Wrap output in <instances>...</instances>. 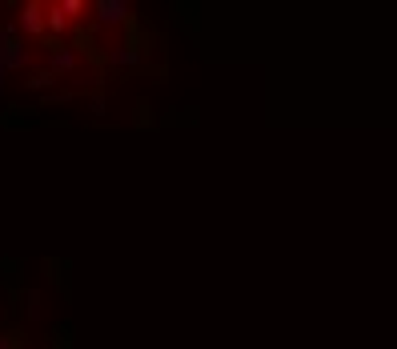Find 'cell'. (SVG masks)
<instances>
[{
    "label": "cell",
    "mask_w": 397,
    "mask_h": 349,
    "mask_svg": "<svg viewBox=\"0 0 397 349\" xmlns=\"http://www.w3.org/2000/svg\"><path fill=\"white\" fill-rule=\"evenodd\" d=\"M0 349H12V341H8V337H0Z\"/></svg>",
    "instance_id": "9"
},
{
    "label": "cell",
    "mask_w": 397,
    "mask_h": 349,
    "mask_svg": "<svg viewBox=\"0 0 397 349\" xmlns=\"http://www.w3.org/2000/svg\"><path fill=\"white\" fill-rule=\"evenodd\" d=\"M45 4H36V0H28V4H24L21 8V28L24 32H28V36H45L48 28H45Z\"/></svg>",
    "instance_id": "2"
},
{
    "label": "cell",
    "mask_w": 397,
    "mask_h": 349,
    "mask_svg": "<svg viewBox=\"0 0 397 349\" xmlns=\"http://www.w3.org/2000/svg\"><path fill=\"white\" fill-rule=\"evenodd\" d=\"M93 12H96V21H100V24H125L129 4H125V0H96Z\"/></svg>",
    "instance_id": "3"
},
{
    "label": "cell",
    "mask_w": 397,
    "mask_h": 349,
    "mask_svg": "<svg viewBox=\"0 0 397 349\" xmlns=\"http://www.w3.org/2000/svg\"><path fill=\"white\" fill-rule=\"evenodd\" d=\"M28 85H32V89H48V85H52V72H48V69H45V72H36Z\"/></svg>",
    "instance_id": "8"
},
{
    "label": "cell",
    "mask_w": 397,
    "mask_h": 349,
    "mask_svg": "<svg viewBox=\"0 0 397 349\" xmlns=\"http://www.w3.org/2000/svg\"><path fill=\"white\" fill-rule=\"evenodd\" d=\"M113 65H137V52H133L129 45H120L117 52H113Z\"/></svg>",
    "instance_id": "7"
},
{
    "label": "cell",
    "mask_w": 397,
    "mask_h": 349,
    "mask_svg": "<svg viewBox=\"0 0 397 349\" xmlns=\"http://www.w3.org/2000/svg\"><path fill=\"white\" fill-rule=\"evenodd\" d=\"M45 28H48V32H56V36L72 28V21L65 17V12H61V4H48V12H45Z\"/></svg>",
    "instance_id": "5"
},
{
    "label": "cell",
    "mask_w": 397,
    "mask_h": 349,
    "mask_svg": "<svg viewBox=\"0 0 397 349\" xmlns=\"http://www.w3.org/2000/svg\"><path fill=\"white\" fill-rule=\"evenodd\" d=\"M72 69H76V48H72V45L52 48V56H48V72H72Z\"/></svg>",
    "instance_id": "4"
},
{
    "label": "cell",
    "mask_w": 397,
    "mask_h": 349,
    "mask_svg": "<svg viewBox=\"0 0 397 349\" xmlns=\"http://www.w3.org/2000/svg\"><path fill=\"white\" fill-rule=\"evenodd\" d=\"M61 12H65L69 21H81V17L89 12V4H85V0H61Z\"/></svg>",
    "instance_id": "6"
},
{
    "label": "cell",
    "mask_w": 397,
    "mask_h": 349,
    "mask_svg": "<svg viewBox=\"0 0 397 349\" xmlns=\"http://www.w3.org/2000/svg\"><path fill=\"white\" fill-rule=\"evenodd\" d=\"M24 61H28V52H24V45L8 32V36H0V69H21Z\"/></svg>",
    "instance_id": "1"
}]
</instances>
